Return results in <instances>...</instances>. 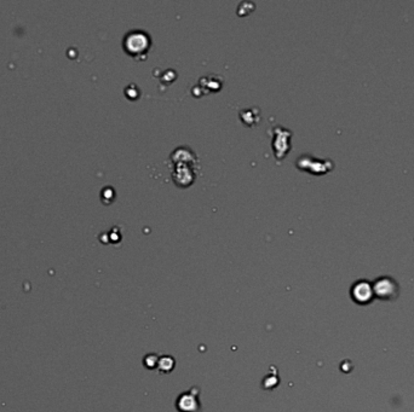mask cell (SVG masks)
Instances as JSON below:
<instances>
[{
  "label": "cell",
  "instance_id": "cell-2",
  "mask_svg": "<svg viewBox=\"0 0 414 412\" xmlns=\"http://www.w3.org/2000/svg\"><path fill=\"white\" fill-rule=\"evenodd\" d=\"M372 287L374 296L379 299L391 300L397 296V283L389 277L379 278Z\"/></svg>",
  "mask_w": 414,
  "mask_h": 412
},
{
  "label": "cell",
  "instance_id": "cell-1",
  "mask_svg": "<svg viewBox=\"0 0 414 412\" xmlns=\"http://www.w3.org/2000/svg\"><path fill=\"white\" fill-rule=\"evenodd\" d=\"M151 47V37L143 30H131L124 39V49L133 58L143 57Z\"/></svg>",
  "mask_w": 414,
  "mask_h": 412
},
{
  "label": "cell",
  "instance_id": "cell-3",
  "mask_svg": "<svg viewBox=\"0 0 414 412\" xmlns=\"http://www.w3.org/2000/svg\"><path fill=\"white\" fill-rule=\"evenodd\" d=\"M374 292H373V287L368 282L360 281L354 284L351 288V297L355 302L360 305L370 304L372 301Z\"/></svg>",
  "mask_w": 414,
  "mask_h": 412
}]
</instances>
